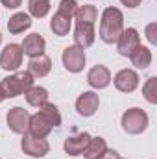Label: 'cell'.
I'll list each match as a JSON object with an SVG mask.
<instances>
[{"label": "cell", "mask_w": 157, "mask_h": 159, "mask_svg": "<svg viewBox=\"0 0 157 159\" xmlns=\"http://www.w3.org/2000/svg\"><path fill=\"white\" fill-rule=\"evenodd\" d=\"M124 32V15L117 7H105L100 20V39L105 44L117 43Z\"/></svg>", "instance_id": "6da1fadb"}, {"label": "cell", "mask_w": 157, "mask_h": 159, "mask_svg": "<svg viewBox=\"0 0 157 159\" xmlns=\"http://www.w3.org/2000/svg\"><path fill=\"white\" fill-rule=\"evenodd\" d=\"M34 85V76L28 70H20L17 74H11L0 81V91L4 98H15L19 94H24Z\"/></svg>", "instance_id": "7a4b0ae2"}, {"label": "cell", "mask_w": 157, "mask_h": 159, "mask_svg": "<svg viewBox=\"0 0 157 159\" xmlns=\"http://www.w3.org/2000/svg\"><path fill=\"white\" fill-rule=\"evenodd\" d=\"M148 128V115L141 107H131L122 115V129L129 135H139Z\"/></svg>", "instance_id": "3957f363"}, {"label": "cell", "mask_w": 157, "mask_h": 159, "mask_svg": "<svg viewBox=\"0 0 157 159\" xmlns=\"http://www.w3.org/2000/svg\"><path fill=\"white\" fill-rule=\"evenodd\" d=\"M61 61H63V65H65V69L69 72H74V74L76 72H81L83 67H85V52H83V48H79L76 44L67 46L63 50Z\"/></svg>", "instance_id": "277c9868"}, {"label": "cell", "mask_w": 157, "mask_h": 159, "mask_svg": "<svg viewBox=\"0 0 157 159\" xmlns=\"http://www.w3.org/2000/svg\"><path fill=\"white\" fill-rule=\"evenodd\" d=\"M20 148L24 154L32 156V157H43L50 152V144L46 139H37L30 133H22V141H20Z\"/></svg>", "instance_id": "5b68a950"}, {"label": "cell", "mask_w": 157, "mask_h": 159, "mask_svg": "<svg viewBox=\"0 0 157 159\" xmlns=\"http://www.w3.org/2000/svg\"><path fill=\"white\" fill-rule=\"evenodd\" d=\"M141 46V35L135 28H128L120 34V37L117 41V50L120 56L124 57H129L137 48Z\"/></svg>", "instance_id": "8992f818"}, {"label": "cell", "mask_w": 157, "mask_h": 159, "mask_svg": "<svg viewBox=\"0 0 157 159\" xmlns=\"http://www.w3.org/2000/svg\"><path fill=\"white\" fill-rule=\"evenodd\" d=\"M22 65V48L17 43L7 44L0 54V67L4 70H17Z\"/></svg>", "instance_id": "52a82bcc"}, {"label": "cell", "mask_w": 157, "mask_h": 159, "mask_svg": "<svg viewBox=\"0 0 157 159\" xmlns=\"http://www.w3.org/2000/svg\"><path fill=\"white\" fill-rule=\"evenodd\" d=\"M30 113L26 111V109H22V107H11L9 111H7V126H9V129L13 131V133H26L28 131V124H30Z\"/></svg>", "instance_id": "ba28073f"}, {"label": "cell", "mask_w": 157, "mask_h": 159, "mask_svg": "<svg viewBox=\"0 0 157 159\" xmlns=\"http://www.w3.org/2000/svg\"><path fill=\"white\" fill-rule=\"evenodd\" d=\"M98 106H100L98 94L92 93V91H85L83 94H79L78 100H76V111L81 117H92L98 111Z\"/></svg>", "instance_id": "9c48e42d"}, {"label": "cell", "mask_w": 157, "mask_h": 159, "mask_svg": "<svg viewBox=\"0 0 157 159\" xmlns=\"http://www.w3.org/2000/svg\"><path fill=\"white\" fill-rule=\"evenodd\" d=\"M115 87L120 93H133L139 87V74L131 69H122L115 76Z\"/></svg>", "instance_id": "30bf717a"}, {"label": "cell", "mask_w": 157, "mask_h": 159, "mask_svg": "<svg viewBox=\"0 0 157 159\" xmlns=\"http://www.w3.org/2000/svg\"><path fill=\"white\" fill-rule=\"evenodd\" d=\"M52 128H54L52 122L39 111V113L30 117V124H28V131L26 133H30V135H34L37 139H46L48 133L52 131Z\"/></svg>", "instance_id": "8fae6325"}, {"label": "cell", "mask_w": 157, "mask_h": 159, "mask_svg": "<svg viewBox=\"0 0 157 159\" xmlns=\"http://www.w3.org/2000/svg\"><path fill=\"white\" fill-rule=\"evenodd\" d=\"M87 83L92 89H105L111 83V72H109V69L104 67V65H94L89 70V74H87Z\"/></svg>", "instance_id": "7c38bea8"}, {"label": "cell", "mask_w": 157, "mask_h": 159, "mask_svg": "<svg viewBox=\"0 0 157 159\" xmlns=\"http://www.w3.org/2000/svg\"><path fill=\"white\" fill-rule=\"evenodd\" d=\"M89 141H91V135H89L87 131H81V133L72 135V137H67V141H65V144H63V146H65V152H67L69 156H72V157L81 156L83 150L87 148Z\"/></svg>", "instance_id": "4fadbf2b"}, {"label": "cell", "mask_w": 157, "mask_h": 159, "mask_svg": "<svg viewBox=\"0 0 157 159\" xmlns=\"http://www.w3.org/2000/svg\"><path fill=\"white\" fill-rule=\"evenodd\" d=\"M44 46H46V41L43 39L41 34H30L26 35L20 48H22V54L30 56V57H37L41 54H44Z\"/></svg>", "instance_id": "5bb4252c"}, {"label": "cell", "mask_w": 157, "mask_h": 159, "mask_svg": "<svg viewBox=\"0 0 157 159\" xmlns=\"http://www.w3.org/2000/svg\"><path fill=\"white\" fill-rule=\"evenodd\" d=\"M94 24L89 22H76V30H74V43L79 48H87L94 43Z\"/></svg>", "instance_id": "9a60e30c"}, {"label": "cell", "mask_w": 157, "mask_h": 159, "mask_svg": "<svg viewBox=\"0 0 157 159\" xmlns=\"http://www.w3.org/2000/svg\"><path fill=\"white\" fill-rule=\"evenodd\" d=\"M52 69V61L48 56L41 54L37 57H32L30 63H28V72L34 76V78H44Z\"/></svg>", "instance_id": "2e32d148"}, {"label": "cell", "mask_w": 157, "mask_h": 159, "mask_svg": "<svg viewBox=\"0 0 157 159\" xmlns=\"http://www.w3.org/2000/svg\"><path fill=\"white\" fill-rule=\"evenodd\" d=\"M30 26H32V19H30L28 13H15V15L7 20V30H9V34H13V35L22 34V32L28 30Z\"/></svg>", "instance_id": "e0dca14e"}, {"label": "cell", "mask_w": 157, "mask_h": 159, "mask_svg": "<svg viewBox=\"0 0 157 159\" xmlns=\"http://www.w3.org/2000/svg\"><path fill=\"white\" fill-rule=\"evenodd\" d=\"M26 102L32 106V107H41V106H44L46 102H48V91L44 89V87H35V85H32L26 93Z\"/></svg>", "instance_id": "ac0fdd59"}, {"label": "cell", "mask_w": 157, "mask_h": 159, "mask_svg": "<svg viewBox=\"0 0 157 159\" xmlns=\"http://www.w3.org/2000/svg\"><path fill=\"white\" fill-rule=\"evenodd\" d=\"M105 150H107L105 139H102V137H91V141H89V144H87V148L83 150L81 156L85 159H98Z\"/></svg>", "instance_id": "d6986e66"}, {"label": "cell", "mask_w": 157, "mask_h": 159, "mask_svg": "<svg viewBox=\"0 0 157 159\" xmlns=\"http://www.w3.org/2000/svg\"><path fill=\"white\" fill-rule=\"evenodd\" d=\"M70 20H72V19H69V17H65L63 13L57 11V13L52 17V20H50V30L54 32V35L65 37V35L69 34V30H70Z\"/></svg>", "instance_id": "ffe728a7"}, {"label": "cell", "mask_w": 157, "mask_h": 159, "mask_svg": "<svg viewBox=\"0 0 157 159\" xmlns=\"http://www.w3.org/2000/svg\"><path fill=\"white\" fill-rule=\"evenodd\" d=\"M129 59H131V63H133L137 69H148L150 63H152V52H150V48H146V46H139V48L129 56Z\"/></svg>", "instance_id": "44dd1931"}, {"label": "cell", "mask_w": 157, "mask_h": 159, "mask_svg": "<svg viewBox=\"0 0 157 159\" xmlns=\"http://www.w3.org/2000/svg\"><path fill=\"white\" fill-rule=\"evenodd\" d=\"M28 11L35 19L46 17L50 11V0H28Z\"/></svg>", "instance_id": "7402d4cb"}, {"label": "cell", "mask_w": 157, "mask_h": 159, "mask_svg": "<svg viewBox=\"0 0 157 159\" xmlns=\"http://www.w3.org/2000/svg\"><path fill=\"white\" fill-rule=\"evenodd\" d=\"M74 17H76V22H89V24H94V20L98 19V11H96L94 6H79Z\"/></svg>", "instance_id": "603a6c76"}, {"label": "cell", "mask_w": 157, "mask_h": 159, "mask_svg": "<svg viewBox=\"0 0 157 159\" xmlns=\"http://www.w3.org/2000/svg\"><path fill=\"white\" fill-rule=\"evenodd\" d=\"M39 111L46 117V119L52 122V126L54 128H57V126H61V115H59V111H57V107L54 106V104H44V106H41Z\"/></svg>", "instance_id": "cb8c5ba5"}, {"label": "cell", "mask_w": 157, "mask_h": 159, "mask_svg": "<svg viewBox=\"0 0 157 159\" xmlns=\"http://www.w3.org/2000/svg\"><path fill=\"white\" fill-rule=\"evenodd\" d=\"M142 94L150 104H157V78L152 76L148 78V81L142 85Z\"/></svg>", "instance_id": "d4e9b609"}, {"label": "cell", "mask_w": 157, "mask_h": 159, "mask_svg": "<svg viewBox=\"0 0 157 159\" xmlns=\"http://www.w3.org/2000/svg\"><path fill=\"white\" fill-rule=\"evenodd\" d=\"M78 2L76 0H61L59 2V13H63L65 17H69V19H72L74 15H76V11H78Z\"/></svg>", "instance_id": "484cf974"}, {"label": "cell", "mask_w": 157, "mask_h": 159, "mask_svg": "<svg viewBox=\"0 0 157 159\" xmlns=\"http://www.w3.org/2000/svg\"><path fill=\"white\" fill-rule=\"evenodd\" d=\"M155 30H157V22H152V24H148V26H146V37H148V41H150L152 44H155V43H157Z\"/></svg>", "instance_id": "4316f807"}, {"label": "cell", "mask_w": 157, "mask_h": 159, "mask_svg": "<svg viewBox=\"0 0 157 159\" xmlns=\"http://www.w3.org/2000/svg\"><path fill=\"white\" fill-rule=\"evenodd\" d=\"M0 2H2L7 9H17V7L20 6V2H22V0H0Z\"/></svg>", "instance_id": "83f0119b"}, {"label": "cell", "mask_w": 157, "mask_h": 159, "mask_svg": "<svg viewBox=\"0 0 157 159\" xmlns=\"http://www.w3.org/2000/svg\"><path fill=\"white\" fill-rule=\"evenodd\" d=\"M118 157H120V156H118L115 150H109V148H107V150H105V152H104L98 159H118Z\"/></svg>", "instance_id": "f1b7e54d"}, {"label": "cell", "mask_w": 157, "mask_h": 159, "mask_svg": "<svg viewBox=\"0 0 157 159\" xmlns=\"http://www.w3.org/2000/svg\"><path fill=\"white\" fill-rule=\"evenodd\" d=\"M126 7H137V6H141V2L142 0H120Z\"/></svg>", "instance_id": "f546056e"}, {"label": "cell", "mask_w": 157, "mask_h": 159, "mask_svg": "<svg viewBox=\"0 0 157 159\" xmlns=\"http://www.w3.org/2000/svg\"><path fill=\"white\" fill-rule=\"evenodd\" d=\"M6 98H4V94H2V91H0V102H4Z\"/></svg>", "instance_id": "4dcf8cb0"}, {"label": "cell", "mask_w": 157, "mask_h": 159, "mask_svg": "<svg viewBox=\"0 0 157 159\" xmlns=\"http://www.w3.org/2000/svg\"><path fill=\"white\" fill-rule=\"evenodd\" d=\"M0 43H2V34H0Z\"/></svg>", "instance_id": "1f68e13d"}, {"label": "cell", "mask_w": 157, "mask_h": 159, "mask_svg": "<svg viewBox=\"0 0 157 159\" xmlns=\"http://www.w3.org/2000/svg\"><path fill=\"white\" fill-rule=\"evenodd\" d=\"M118 159H122V157H118Z\"/></svg>", "instance_id": "d6a6232c"}]
</instances>
